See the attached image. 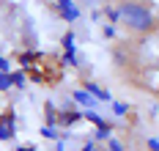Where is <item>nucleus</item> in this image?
I'll list each match as a JSON object with an SVG mask.
<instances>
[{
    "mask_svg": "<svg viewBox=\"0 0 159 151\" xmlns=\"http://www.w3.org/2000/svg\"><path fill=\"white\" fill-rule=\"evenodd\" d=\"M77 118H80V113H74V110H71V113H63V121H66V124H74Z\"/></svg>",
    "mask_w": 159,
    "mask_h": 151,
    "instance_id": "10",
    "label": "nucleus"
},
{
    "mask_svg": "<svg viewBox=\"0 0 159 151\" xmlns=\"http://www.w3.org/2000/svg\"><path fill=\"white\" fill-rule=\"evenodd\" d=\"M11 85V74H0V91H6Z\"/></svg>",
    "mask_w": 159,
    "mask_h": 151,
    "instance_id": "7",
    "label": "nucleus"
},
{
    "mask_svg": "<svg viewBox=\"0 0 159 151\" xmlns=\"http://www.w3.org/2000/svg\"><path fill=\"white\" fill-rule=\"evenodd\" d=\"M112 110H115V116H126V104H121V102H115Z\"/></svg>",
    "mask_w": 159,
    "mask_h": 151,
    "instance_id": "9",
    "label": "nucleus"
},
{
    "mask_svg": "<svg viewBox=\"0 0 159 151\" xmlns=\"http://www.w3.org/2000/svg\"><path fill=\"white\" fill-rule=\"evenodd\" d=\"M14 137V118L6 116L0 118V140H11Z\"/></svg>",
    "mask_w": 159,
    "mask_h": 151,
    "instance_id": "3",
    "label": "nucleus"
},
{
    "mask_svg": "<svg viewBox=\"0 0 159 151\" xmlns=\"http://www.w3.org/2000/svg\"><path fill=\"white\" fill-rule=\"evenodd\" d=\"M88 94H91V96H96V99H110V94H107V91H102V88H99V85H88Z\"/></svg>",
    "mask_w": 159,
    "mask_h": 151,
    "instance_id": "4",
    "label": "nucleus"
},
{
    "mask_svg": "<svg viewBox=\"0 0 159 151\" xmlns=\"http://www.w3.org/2000/svg\"><path fill=\"white\" fill-rule=\"evenodd\" d=\"M0 74H8V61L0 55Z\"/></svg>",
    "mask_w": 159,
    "mask_h": 151,
    "instance_id": "14",
    "label": "nucleus"
},
{
    "mask_svg": "<svg viewBox=\"0 0 159 151\" xmlns=\"http://www.w3.org/2000/svg\"><path fill=\"white\" fill-rule=\"evenodd\" d=\"M16 151H36L33 146H22V149H16Z\"/></svg>",
    "mask_w": 159,
    "mask_h": 151,
    "instance_id": "18",
    "label": "nucleus"
},
{
    "mask_svg": "<svg viewBox=\"0 0 159 151\" xmlns=\"http://www.w3.org/2000/svg\"><path fill=\"white\" fill-rule=\"evenodd\" d=\"M41 135H44V137H58V132H55L52 126H44V129H41Z\"/></svg>",
    "mask_w": 159,
    "mask_h": 151,
    "instance_id": "12",
    "label": "nucleus"
},
{
    "mask_svg": "<svg viewBox=\"0 0 159 151\" xmlns=\"http://www.w3.org/2000/svg\"><path fill=\"white\" fill-rule=\"evenodd\" d=\"M58 3V8H61V14H63L66 22H74V19L80 17V11H77V6L71 3V0H55Z\"/></svg>",
    "mask_w": 159,
    "mask_h": 151,
    "instance_id": "2",
    "label": "nucleus"
},
{
    "mask_svg": "<svg viewBox=\"0 0 159 151\" xmlns=\"http://www.w3.org/2000/svg\"><path fill=\"white\" fill-rule=\"evenodd\" d=\"M82 151H96V146H93V143H88V146H85Z\"/></svg>",
    "mask_w": 159,
    "mask_h": 151,
    "instance_id": "17",
    "label": "nucleus"
},
{
    "mask_svg": "<svg viewBox=\"0 0 159 151\" xmlns=\"http://www.w3.org/2000/svg\"><path fill=\"white\" fill-rule=\"evenodd\" d=\"M11 83H14V85H25V74H19V71L11 74Z\"/></svg>",
    "mask_w": 159,
    "mask_h": 151,
    "instance_id": "11",
    "label": "nucleus"
},
{
    "mask_svg": "<svg viewBox=\"0 0 159 151\" xmlns=\"http://www.w3.org/2000/svg\"><path fill=\"white\" fill-rule=\"evenodd\" d=\"M110 151H124V149H121V143H118V140H110Z\"/></svg>",
    "mask_w": 159,
    "mask_h": 151,
    "instance_id": "15",
    "label": "nucleus"
},
{
    "mask_svg": "<svg viewBox=\"0 0 159 151\" xmlns=\"http://www.w3.org/2000/svg\"><path fill=\"white\" fill-rule=\"evenodd\" d=\"M148 146H151L154 151H159V140H148Z\"/></svg>",
    "mask_w": 159,
    "mask_h": 151,
    "instance_id": "16",
    "label": "nucleus"
},
{
    "mask_svg": "<svg viewBox=\"0 0 159 151\" xmlns=\"http://www.w3.org/2000/svg\"><path fill=\"white\" fill-rule=\"evenodd\" d=\"M74 99L82 102V104H91V94H85V91H77V94H74Z\"/></svg>",
    "mask_w": 159,
    "mask_h": 151,
    "instance_id": "6",
    "label": "nucleus"
},
{
    "mask_svg": "<svg viewBox=\"0 0 159 151\" xmlns=\"http://www.w3.org/2000/svg\"><path fill=\"white\" fill-rule=\"evenodd\" d=\"M63 63H71V66H77V58H74V52H66Z\"/></svg>",
    "mask_w": 159,
    "mask_h": 151,
    "instance_id": "13",
    "label": "nucleus"
},
{
    "mask_svg": "<svg viewBox=\"0 0 159 151\" xmlns=\"http://www.w3.org/2000/svg\"><path fill=\"white\" fill-rule=\"evenodd\" d=\"M121 19L126 22L129 28H134V30H148L154 25V17L145 11L143 6H134V3H126L121 8Z\"/></svg>",
    "mask_w": 159,
    "mask_h": 151,
    "instance_id": "1",
    "label": "nucleus"
},
{
    "mask_svg": "<svg viewBox=\"0 0 159 151\" xmlns=\"http://www.w3.org/2000/svg\"><path fill=\"white\" fill-rule=\"evenodd\" d=\"M63 47H66V52H74V33L63 36Z\"/></svg>",
    "mask_w": 159,
    "mask_h": 151,
    "instance_id": "5",
    "label": "nucleus"
},
{
    "mask_svg": "<svg viewBox=\"0 0 159 151\" xmlns=\"http://www.w3.org/2000/svg\"><path fill=\"white\" fill-rule=\"evenodd\" d=\"M85 116H88V118H91V121H93V124H96V126H107V124H104V121H102V118H99V116H96V113H93V110H91V113H85Z\"/></svg>",
    "mask_w": 159,
    "mask_h": 151,
    "instance_id": "8",
    "label": "nucleus"
}]
</instances>
